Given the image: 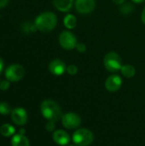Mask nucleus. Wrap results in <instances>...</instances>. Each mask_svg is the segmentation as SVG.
I'll use <instances>...</instances> for the list:
<instances>
[{
    "instance_id": "nucleus-1",
    "label": "nucleus",
    "mask_w": 145,
    "mask_h": 146,
    "mask_svg": "<svg viewBox=\"0 0 145 146\" xmlns=\"http://www.w3.org/2000/svg\"><path fill=\"white\" fill-rule=\"evenodd\" d=\"M40 111L42 115L48 120V121L57 122L62 120V113L57 103L51 99H46L42 102L40 105Z\"/></svg>"
},
{
    "instance_id": "nucleus-2",
    "label": "nucleus",
    "mask_w": 145,
    "mask_h": 146,
    "mask_svg": "<svg viewBox=\"0 0 145 146\" xmlns=\"http://www.w3.org/2000/svg\"><path fill=\"white\" fill-rule=\"evenodd\" d=\"M57 23L56 15L50 11L41 13L35 19V27L41 32L47 33L52 31Z\"/></svg>"
},
{
    "instance_id": "nucleus-3",
    "label": "nucleus",
    "mask_w": 145,
    "mask_h": 146,
    "mask_svg": "<svg viewBox=\"0 0 145 146\" xmlns=\"http://www.w3.org/2000/svg\"><path fill=\"white\" fill-rule=\"evenodd\" d=\"M103 65L105 68L111 73L118 72L122 68V60L118 53L110 51L105 55L103 58Z\"/></svg>"
},
{
    "instance_id": "nucleus-4",
    "label": "nucleus",
    "mask_w": 145,
    "mask_h": 146,
    "mask_svg": "<svg viewBox=\"0 0 145 146\" xmlns=\"http://www.w3.org/2000/svg\"><path fill=\"white\" fill-rule=\"evenodd\" d=\"M94 140L93 133L85 128L76 130L73 134V141L77 146L90 145Z\"/></svg>"
},
{
    "instance_id": "nucleus-5",
    "label": "nucleus",
    "mask_w": 145,
    "mask_h": 146,
    "mask_svg": "<svg viewBox=\"0 0 145 146\" xmlns=\"http://www.w3.org/2000/svg\"><path fill=\"white\" fill-rule=\"evenodd\" d=\"M25 75V69L20 64H12L5 70V77L9 81L17 82Z\"/></svg>"
},
{
    "instance_id": "nucleus-6",
    "label": "nucleus",
    "mask_w": 145,
    "mask_h": 146,
    "mask_svg": "<svg viewBox=\"0 0 145 146\" xmlns=\"http://www.w3.org/2000/svg\"><path fill=\"white\" fill-rule=\"evenodd\" d=\"M59 44L64 50H72L78 44L77 38L73 33L69 31H63L59 36Z\"/></svg>"
},
{
    "instance_id": "nucleus-7",
    "label": "nucleus",
    "mask_w": 145,
    "mask_h": 146,
    "mask_svg": "<svg viewBox=\"0 0 145 146\" xmlns=\"http://www.w3.org/2000/svg\"><path fill=\"white\" fill-rule=\"evenodd\" d=\"M62 124L68 129H76L81 125V118L78 114L69 112L62 115Z\"/></svg>"
},
{
    "instance_id": "nucleus-8",
    "label": "nucleus",
    "mask_w": 145,
    "mask_h": 146,
    "mask_svg": "<svg viewBox=\"0 0 145 146\" xmlns=\"http://www.w3.org/2000/svg\"><path fill=\"white\" fill-rule=\"evenodd\" d=\"M96 7L95 0H76L75 9L79 14L86 15L91 13Z\"/></svg>"
},
{
    "instance_id": "nucleus-9",
    "label": "nucleus",
    "mask_w": 145,
    "mask_h": 146,
    "mask_svg": "<svg viewBox=\"0 0 145 146\" xmlns=\"http://www.w3.org/2000/svg\"><path fill=\"white\" fill-rule=\"evenodd\" d=\"M11 120L17 126H23L27 122L28 115L26 111L22 108H15L11 113Z\"/></svg>"
},
{
    "instance_id": "nucleus-10",
    "label": "nucleus",
    "mask_w": 145,
    "mask_h": 146,
    "mask_svg": "<svg viewBox=\"0 0 145 146\" xmlns=\"http://www.w3.org/2000/svg\"><path fill=\"white\" fill-rule=\"evenodd\" d=\"M121 86H122V79L121 76L117 74L110 75L109 77L107 78L105 81V87L110 92H117L118 90L121 89Z\"/></svg>"
},
{
    "instance_id": "nucleus-11",
    "label": "nucleus",
    "mask_w": 145,
    "mask_h": 146,
    "mask_svg": "<svg viewBox=\"0 0 145 146\" xmlns=\"http://www.w3.org/2000/svg\"><path fill=\"white\" fill-rule=\"evenodd\" d=\"M49 70L52 74L56 76H60L66 72L67 66L65 62L61 59H54L49 64Z\"/></svg>"
},
{
    "instance_id": "nucleus-12",
    "label": "nucleus",
    "mask_w": 145,
    "mask_h": 146,
    "mask_svg": "<svg viewBox=\"0 0 145 146\" xmlns=\"http://www.w3.org/2000/svg\"><path fill=\"white\" fill-rule=\"evenodd\" d=\"M53 140L59 145H67L70 141L69 134L63 130H57L53 133Z\"/></svg>"
},
{
    "instance_id": "nucleus-13",
    "label": "nucleus",
    "mask_w": 145,
    "mask_h": 146,
    "mask_svg": "<svg viewBox=\"0 0 145 146\" xmlns=\"http://www.w3.org/2000/svg\"><path fill=\"white\" fill-rule=\"evenodd\" d=\"M73 0H53L54 6L62 12H68L73 6Z\"/></svg>"
},
{
    "instance_id": "nucleus-14",
    "label": "nucleus",
    "mask_w": 145,
    "mask_h": 146,
    "mask_svg": "<svg viewBox=\"0 0 145 146\" xmlns=\"http://www.w3.org/2000/svg\"><path fill=\"white\" fill-rule=\"evenodd\" d=\"M12 146H30L28 139L23 134H16L14 135L11 139Z\"/></svg>"
},
{
    "instance_id": "nucleus-15",
    "label": "nucleus",
    "mask_w": 145,
    "mask_h": 146,
    "mask_svg": "<svg viewBox=\"0 0 145 146\" xmlns=\"http://www.w3.org/2000/svg\"><path fill=\"white\" fill-rule=\"evenodd\" d=\"M121 72L122 74V75L127 79H130V78H132L135 74H136V69L135 68L132 66V65H130V64H126V65H123L121 69Z\"/></svg>"
},
{
    "instance_id": "nucleus-16",
    "label": "nucleus",
    "mask_w": 145,
    "mask_h": 146,
    "mask_svg": "<svg viewBox=\"0 0 145 146\" xmlns=\"http://www.w3.org/2000/svg\"><path fill=\"white\" fill-rule=\"evenodd\" d=\"M63 23H64V26L68 28V29H73L76 27L77 25V19L76 17L73 15H67L65 17H64V20H63Z\"/></svg>"
},
{
    "instance_id": "nucleus-17",
    "label": "nucleus",
    "mask_w": 145,
    "mask_h": 146,
    "mask_svg": "<svg viewBox=\"0 0 145 146\" xmlns=\"http://www.w3.org/2000/svg\"><path fill=\"white\" fill-rule=\"evenodd\" d=\"M15 133V129L10 124H3L0 127V133L3 137H10L14 135Z\"/></svg>"
},
{
    "instance_id": "nucleus-18",
    "label": "nucleus",
    "mask_w": 145,
    "mask_h": 146,
    "mask_svg": "<svg viewBox=\"0 0 145 146\" xmlns=\"http://www.w3.org/2000/svg\"><path fill=\"white\" fill-rule=\"evenodd\" d=\"M11 108L10 105L6 103V102H2L0 103V114L3 115H6L9 113H11Z\"/></svg>"
},
{
    "instance_id": "nucleus-19",
    "label": "nucleus",
    "mask_w": 145,
    "mask_h": 146,
    "mask_svg": "<svg viewBox=\"0 0 145 146\" xmlns=\"http://www.w3.org/2000/svg\"><path fill=\"white\" fill-rule=\"evenodd\" d=\"M133 10V6L130 3H126L121 8V12L122 14H129Z\"/></svg>"
},
{
    "instance_id": "nucleus-20",
    "label": "nucleus",
    "mask_w": 145,
    "mask_h": 146,
    "mask_svg": "<svg viewBox=\"0 0 145 146\" xmlns=\"http://www.w3.org/2000/svg\"><path fill=\"white\" fill-rule=\"evenodd\" d=\"M67 73L70 75H75L78 73V67L76 65L71 64L67 67Z\"/></svg>"
},
{
    "instance_id": "nucleus-21",
    "label": "nucleus",
    "mask_w": 145,
    "mask_h": 146,
    "mask_svg": "<svg viewBox=\"0 0 145 146\" xmlns=\"http://www.w3.org/2000/svg\"><path fill=\"white\" fill-rule=\"evenodd\" d=\"M9 86H10V83L9 81L7 80H3L0 82V89L2 91H6L9 88Z\"/></svg>"
},
{
    "instance_id": "nucleus-22",
    "label": "nucleus",
    "mask_w": 145,
    "mask_h": 146,
    "mask_svg": "<svg viewBox=\"0 0 145 146\" xmlns=\"http://www.w3.org/2000/svg\"><path fill=\"white\" fill-rule=\"evenodd\" d=\"M75 48H76V50H77L79 52H80V53H84V52H85V50H86V46H85V44H83V43H78Z\"/></svg>"
},
{
    "instance_id": "nucleus-23",
    "label": "nucleus",
    "mask_w": 145,
    "mask_h": 146,
    "mask_svg": "<svg viewBox=\"0 0 145 146\" xmlns=\"http://www.w3.org/2000/svg\"><path fill=\"white\" fill-rule=\"evenodd\" d=\"M55 123H56V122L49 121V122L46 124V127H45L46 130H47L48 132H53V131L55 130V128H56V127H55Z\"/></svg>"
},
{
    "instance_id": "nucleus-24",
    "label": "nucleus",
    "mask_w": 145,
    "mask_h": 146,
    "mask_svg": "<svg viewBox=\"0 0 145 146\" xmlns=\"http://www.w3.org/2000/svg\"><path fill=\"white\" fill-rule=\"evenodd\" d=\"M9 0H0V9H3L4 7L7 6V4L9 3Z\"/></svg>"
},
{
    "instance_id": "nucleus-25",
    "label": "nucleus",
    "mask_w": 145,
    "mask_h": 146,
    "mask_svg": "<svg viewBox=\"0 0 145 146\" xmlns=\"http://www.w3.org/2000/svg\"><path fill=\"white\" fill-rule=\"evenodd\" d=\"M3 68H4V62H3V60L0 57V74L3 72Z\"/></svg>"
},
{
    "instance_id": "nucleus-26",
    "label": "nucleus",
    "mask_w": 145,
    "mask_h": 146,
    "mask_svg": "<svg viewBox=\"0 0 145 146\" xmlns=\"http://www.w3.org/2000/svg\"><path fill=\"white\" fill-rule=\"evenodd\" d=\"M141 19H142V21H143V23H144L145 24V7H144V10H143V12H142Z\"/></svg>"
},
{
    "instance_id": "nucleus-27",
    "label": "nucleus",
    "mask_w": 145,
    "mask_h": 146,
    "mask_svg": "<svg viewBox=\"0 0 145 146\" xmlns=\"http://www.w3.org/2000/svg\"><path fill=\"white\" fill-rule=\"evenodd\" d=\"M113 2L116 4H122V3H124L125 0H113Z\"/></svg>"
},
{
    "instance_id": "nucleus-28",
    "label": "nucleus",
    "mask_w": 145,
    "mask_h": 146,
    "mask_svg": "<svg viewBox=\"0 0 145 146\" xmlns=\"http://www.w3.org/2000/svg\"><path fill=\"white\" fill-rule=\"evenodd\" d=\"M132 1L136 3H142L145 2V0H132Z\"/></svg>"
},
{
    "instance_id": "nucleus-29",
    "label": "nucleus",
    "mask_w": 145,
    "mask_h": 146,
    "mask_svg": "<svg viewBox=\"0 0 145 146\" xmlns=\"http://www.w3.org/2000/svg\"><path fill=\"white\" fill-rule=\"evenodd\" d=\"M25 132H26V130L25 129H20V131H19V133H20V134H23L24 135V133H25Z\"/></svg>"
},
{
    "instance_id": "nucleus-30",
    "label": "nucleus",
    "mask_w": 145,
    "mask_h": 146,
    "mask_svg": "<svg viewBox=\"0 0 145 146\" xmlns=\"http://www.w3.org/2000/svg\"><path fill=\"white\" fill-rule=\"evenodd\" d=\"M68 146H77L76 145H68Z\"/></svg>"
}]
</instances>
